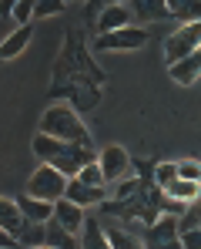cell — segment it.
Returning <instances> with one entry per match:
<instances>
[{"mask_svg": "<svg viewBox=\"0 0 201 249\" xmlns=\"http://www.w3.org/2000/svg\"><path fill=\"white\" fill-rule=\"evenodd\" d=\"M34 155L44 165H54L57 172H64L67 178H74L84 165L97 162V152H91V145H74V142H61L37 131L34 135Z\"/></svg>", "mask_w": 201, "mask_h": 249, "instance_id": "obj_1", "label": "cell"}, {"mask_svg": "<svg viewBox=\"0 0 201 249\" xmlns=\"http://www.w3.org/2000/svg\"><path fill=\"white\" fill-rule=\"evenodd\" d=\"M37 131L50 135V138H61V142H74V145H91V135H87V124H80L77 111L67 108V105H50L44 115H40Z\"/></svg>", "mask_w": 201, "mask_h": 249, "instance_id": "obj_2", "label": "cell"}, {"mask_svg": "<svg viewBox=\"0 0 201 249\" xmlns=\"http://www.w3.org/2000/svg\"><path fill=\"white\" fill-rule=\"evenodd\" d=\"M67 175L64 172H57L54 165H44L34 168V175H31V182H27V196H34V199H44V202H61L64 199V192H67Z\"/></svg>", "mask_w": 201, "mask_h": 249, "instance_id": "obj_3", "label": "cell"}, {"mask_svg": "<svg viewBox=\"0 0 201 249\" xmlns=\"http://www.w3.org/2000/svg\"><path fill=\"white\" fill-rule=\"evenodd\" d=\"M144 249H185L181 246V226L178 215H158L151 226H144Z\"/></svg>", "mask_w": 201, "mask_h": 249, "instance_id": "obj_4", "label": "cell"}, {"mask_svg": "<svg viewBox=\"0 0 201 249\" xmlns=\"http://www.w3.org/2000/svg\"><path fill=\"white\" fill-rule=\"evenodd\" d=\"M198 47H201V20H195V24H181V27H178L174 34H168V41H164V61L174 64V61L195 54Z\"/></svg>", "mask_w": 201, "mask_h": 249, "instance_id": "obj_5", "label": "cell"}, {"mask_svg": "<svg viewBox=\"0 0 201 249\" xmlns=\"http://www.w3.org/2000/svg\"><path fill=\"white\" fill-rule=\"evenodd\" d=\"M144 44H148V31L141 24H127V27H118V31H108V34L94 37L97 51H138Z\"/></svg>", "mask_w": 201, "mask_h": 249, "instance_id": "obj_6", "label": "cell"}, {"mask_svg": "<svg viewBox=\"0 0 201 249\" xmlns=\"http://www.w3.org/2000/svg\"><path fill=\"white\" fill-rule=\"evenodd\" d=\"M97 162L104 168V178L108 182H121V178H127L131 175V155H127V148H121V145H108V148H101L97 152Z\"/></svg>", "mask_w": 201, "mask_h": 249, "instance_id": "obj_7", "label": "cell"}, {"mask_svg": "<svg viewBox=\"0 0 201 249\" xmlns=\"http://www.w3.org/2000/svg\"><path fill=\"white\" fill-rule=\"evenodd\" d=\"M97 219H101V226H104V232H108L111 249H144V239H141L134 229H127L124 222L108 219V215H97Z\"/></svg>", "mask_w": 201, "mask_h": 249, "instance_id": "obj_8", "label": "cell"}, {"mask_svg": "<svg viewBox=\"0 0 201 249\" xmlns=\"http://www.w3.org/2000/svg\"><path fill=\"white\" fill-rule=\"evenodd\" d=\"M64 199H71V202H74V206H80V209H87V206H104V202H108V189L84 185L80 178H71V182H67Z\"/></svg>", "mask_w": 201, "mask_h": 249, "instance_id": "obj_9", "label": "cell"}, {"mask_svg": "<svg viewBox=\"0 0 201 249\" xmlns=\"http://www.w3.org/2000/svg\"><path fill=\"white\" fill-rule=\"evenodd\" d=\"M168 78L174 84H195L201 78V47L195 54H188V57H181V61H174V64H168Z\"/></svg>", "mask_w": 201, "mask_h": 249, "instance_id": "obj_10", "label": "cell"}, {"mask_svg": "<svg viewBox=\"0 0 201 249\" xmlns=\"http://www.w3.org/2000/svg\"><path fill=\"white\" fill-rule=\"evenodd\" d=\"M54 219L71 232V236H77L84 232V222H87V209L74 206L71 199H61V202H54Z\"/></svg>", "mask_w": 201, "mask_h": 249, "instance_id": "obj_11", "label": "cell"}, {"mask_svg": "<svg viewBox=\"0 0 201 249\" xmlns=\"http://www.w3.org/2000/svg\"><path fill=\"white\" fill-rule=\"evenodd\" d=\"M0 226L10 232V236H17V239H24V232H27V219H24V212L17 206V199H3L0 196Z\"/></svg>", "mask_w": 201, "mask_h": 249, "instance_id": "obj_12", "label": "cell"}, {"mask_svg": "<svg viewBox=\"0 0 201 249\" xmlns=\"http://www.w3.org/2000/svg\"><path fill=\"white\" fill-rule=\"evenodd\" d=\"M134 24V14L127 3H111L97 14V34H108V31H118V27H127Z\"/></svg>", "mask_w": 201, "mask_h": 249, "instance_id": "obj_13", "label": "cell"}, {"mask_svg": "<svg viewBox=\"0 0 201 249\" xmlns=\"http://www.w3.org/2000/svg\"><path fill=\"white\" fill-rule=\"evenodd\" d=\"M127 7H131L134 20H141V24H158V20L171 17L168 14V0H127Z\"/></svg>", "mask_w": 201, "mask_h": 249, "instance_id": "obj_14", "label": "cell"}, {"mask_svg": "<svg viewBox=\"0 0 201 249\" xmlns=\"http://www.w3.org/2000/svg\"><path fill=\"white\" fill-rule=\"evenodd\" d=\"M17 206H20V212H24L27 222H50V219H54V202L34 199V196H27V192L17 199Z\"/></svg>", "mask_w": 201, "mask_h": 249, "instance_id": "obj_15", "label": "cell"}, {"mask_svg": "<svg viewBox=\"0 0 201 249\" xmlns=\"http://www.w3.org/2000/svg\"><path fill=\"white\" fill-rule=\"evenodd\" d=\"M34 41V27L31 24H17V31L7 37V41L0 44V61H10V57H17L27 44Z\"/></svg>", "mask_w": 201, "mask_h": 249, "instance_id": "obj_16", "label": "cell"}, {"mask_svg": "<svg viewBox=\"0 0 201 249\" xmlns=\"http://www.w3.org/2000/svg\"><path fill=\"white\" fill-rule=\"evenodd\" d=\"M164 196H168V199H174V202L191 206L195 199H201V182H195V178H174V182L164 189Z\"/></svg>", "mask_w": 201, "mask_h": 249, "instance_id": "obj_17", "label": "cell"}, {"mask_svg": "<svg viewBox=\"0 0 201 249\" xmlns=\"http://www.w3.org/2000/svg\"><path fill=\"white\" fill-rule=\"evenodd\" d=\"M168 14L178 24H195L201 20V0H168Z\"/></svg>", "mask_w": 201, "mask_h": 249, "instance_id": "obj_18", "label": "cell"}, {"mask_svg": "<svg viewBox=\"0 0 201 249\" xmlns=\"http://www.w3.org/2000/svg\"><path fill=\"white\" fill-rule=\"evenodd\" d=\"M80 249H111V243H108V232H104V226H101V219L87 215V222H84V239H80Z\"/></svg>", "mask_w": 201, "mask_h": 249, "instance_id": "obj_19", "label": "cell"}, {"mask_svg": "<svg viewBox=\"0 0 201 249\" xmlns=\"http://www.w3.org/2000/svg\"><path fill=\"white\" fill-rule=\"evenodd\" d=\"M74 178H80L84 185H97V189H108V178H104V168H101V162H91V165H84L74 175Z\"/></svg>", "mask_w": 201, "mask_h": 249, "instance_id": "obj_20", "label": "cell"}, {"mask_svg": "<svg viewBox=\"0 0 201 249\" xmlns=\"http://www.w3.org/2000/svg\"><path fill=\"white\" fill-rule=\"evenodd\" d=\"M178 226H181V232H191V229H201V199H195L191 206L185 209V215L178 219Z\"/></svg>", "mask_w": 201, "mask_h": 249, "instance_id": "obj_21", "label": "cell"}, {"mask_svg": "<svg viewBox=\"0 0 201 249\" xmlns=\"http://www.w3.org/2000/svg\"><path fill=\"white\" fill-rule=\"evenodd\" d=\"M174 178H178V162H158V165H155V182H158L161 192H164Z\"/></svg>", "mask_w": 201, "mask_h": 249, "instance_id": "obj_22", "label": "cell"}, {"mask_svg": "<svg viewBox=\"0 0 201 249\" xmlns=\"http://www.w3.org/2000/svg\"><path fill=\"white\" fill-rule=\"evenodd\" d=\"M34 10H37V0H17V7H14V20L17 24H31V17H34Z\"/></svg>", "mask_w": 201, "mask_h": 249, "instance_id": "obj_23", "label": "cell"}, {"mask_svg": "<svg viewBox=\"0 0 201 249\" xmlns=\"http://www.w3.org/2000/svg\"><path fill=\"white\" fill-rule=\"evenodd\" d=\"M64 7H67V0H37L34 17H54V14H61Z\"/></svg>", "mask_w": 201, "mask_h": 249, "instance_id": "obj_24", "label": "cell"}, {"mask_svg": "<svg viewBox=\"0 0 201 249\" xmlns=\"http://www.w3.org/2000/svg\"><path fill=\"white\" fill-rule=\"evenodd\" d=\"M178 178H195V182H201V162H178Z\"/></svg>", "mask_w": 201, "mask_h": 249, "instance_id": "obj_25", "label": "cell"}, {"mask_svg": "<svg viewBox=\"0 0 201 249\" xmlns=\"http://www.w3.org/2000/svg\"><path fill=\"white\" fill-rule=\"evenodd\" d=\"M181 246H185V249H201V229L181 232Z\"/></svg>", "mask_w": 201, "mask_h": 249, "instance_id": "obj_26", "label": "cell"}, {"mask_svg": "<svg viewBox=\"0 0 201 249\" xmlns=\"http://www.w3.org/2000/svg\"><path fill=\"white\" fill-rule=\"evenodd\" d=\"M17 246H24V243H20L17 236H10V232L0 226V249H17Z\"/></svg>", "mask_w": 201, "mask_h": 249, "instance_id": "obj_27", "label": "cell"}, {"mask_svg": "<svg viewBox=\"0 0 201 249\" xmlns=\"http://www.w3.org/2000/svg\"><path fill=\"white\" fill-rule=\"evenodd\" d=\"M111 3H124V0H87V10H104Z\"/></svg>", "mask_w": 201, "mask_h": 249, "instance_id": "obj_28", "label": "cell"}, {"mask_svg": "<svg viewBox=\"0 0 201 249\" xmlns=\"http://www.w3.org/2000/svg\"><path fill=\"white\" fill-rule=\"evenodd\" d=\"M14 7H17V0H0V17H10Z\"/></svg>", "mask_w": 201, "mask_h": 249, "instance_id": "obj_29", "label": "cell"}, {"mask_svg": "<svg viewBox=\"0 0 201 249\" xmlns=\"http://www.w3.org/2000/svg\"><path fill=\"white\" fill-rule=\"evenodd\" d=\"M31 249H50V246H31Z\"/></svg>", "mask_w": 201, "mask_h": 249, "instance_id": "obj_30", "label": "cell"}, {"mask_svg": "<svg viewBox=\"0 0 201 249\" xmlns=\"http://www.w3.org/2000/svg\"><path fill=\"white\" fill-rule=\"evenodd\" d=\"M67 3H71V0H67Z\"/></svg>", "mask_w": 201, "mask_h": 249, "instance_id": "obj_31", "label": "cell"}]
</instances>
